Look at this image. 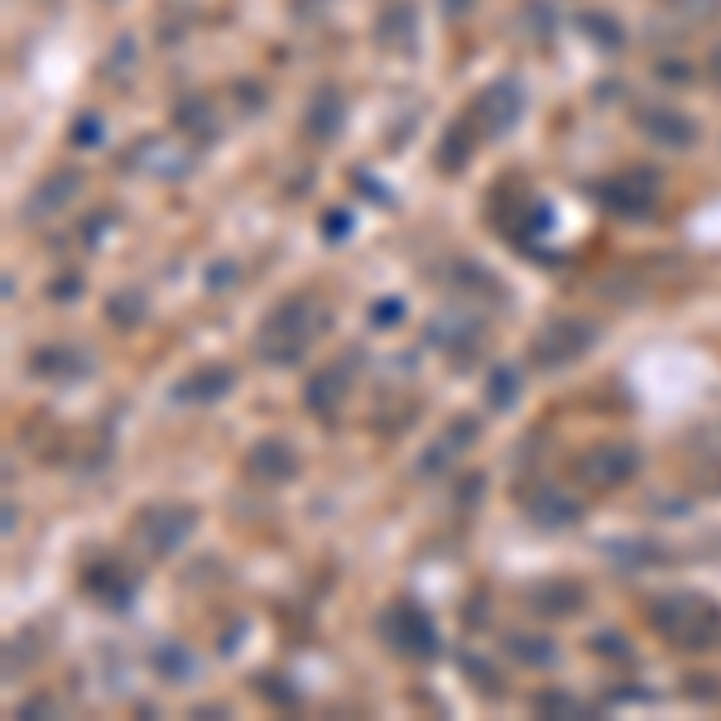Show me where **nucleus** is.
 I'll list each match as a JSON object with an SVG mask.
<instances>
[{"label": "nucleus", "instance_id": "obj_6", "mask_svg": "<svg viewBox=\"0 0 721 721\" xmlns=\"http://www.w3.org/2000/svg\"><path fill=\"white\" fill-rule=\"evenodd\" d=\"M381 630H385V640H390V645L404 654V659L428 664V659H438V654H442L438 626H433V616L424 611V606H414V602L390 606L385 620H381Z\"/></svg>", "mask_w": 721, "mask_h": 721}, {"label": "nucleus", "instance_id": "obj_34", "mask_svg": "<svg viewBox=\"0 0 721 721\" xmlns=\"http://www.w3.org/2000/svg\"><path fill=\"white\" fill-rule=\"evenodd\" d=\"M442 433H448V438H452V442H458V448H462V452H467V448H472V442H476V438H481V419H472V414H462V419H452V424H448V428H442Z\"/></svg>", "mask_w": 721, "mask_h": 721}, {"label": "nucleus", "instance_id": "obj_39", "mask_svg": "<svg viewBox=\"0 0 721 721\" xmlns=\"http://www.w3.org/2000/svg\"><path fill=\"white\" fill-rule=\"evenodd\" d=\"M664 77V82H687V77H693V68H687L683 59H659V68H654Z\"/></svg>", "mask_w": 721, "mask_h": 721}, {"label": "nucleus", "instance_id": "obj_4", "mask_svg": "<svg viewBox=\"0 0 721 721\" xmlns=\"http://www.w3.org/2000/svg\"><path fill=\"white\" fill-rule=\"evenodd\" d=\"M592 197L620 221H649L654 213H659L664 179L654 169H626V173H611V179L596 183Z\"/></svg>", "mask_w": 721, "mask_h": 721}, {"label": "nucleus", "instance_id": "obj_13", "mask_svg": "<svg viewBox=\"0 0 721 721\" xmlns=\"http://www.w3.org/2000/svg\"><path fill=\"white\" fill-rule=\"evenodd\" d=\"M87 371H92V357L82 347H68V342H49V347L29 351V375H39V381L73 385L87 381Z\"/></svg>", "mask_w": 721, "mask_h": 721}, {"label": "nucleus", "instance_id": "obj_40", "mask_svg": "<svg viewBox=\"0 0 721 721\" xmlns=\"http://www.w3.org/2000/svg\"><path fill=\"white\" fill-rule=\"evenodd\" d=\"M43 712H59V703H53V697H29V703H20V712L15 717H43Z\"/></svg>", "mask_w": 721, "mask_h": 721}, {"label": "nucleus", "instance_id": "obj_35", "mask_svg": "<svg viewBox=\"0 0 721 721\" xmlns=\"http://www.w3.org/2000/svg\"><path fill=\"white\" fill-rule=\"evenodd\" d=\"M371 323H375V327L404 323V298H375V304H371Z\"/></svg>", "mask_w": 721, "mask_h": 721}, {"label": "nucleus", "instance_id": "obj_1", "mask_svg": "<svg viewBox=\"0 0 721 721\" xmlns=\"http://www.w3.org/2000/svg\"><path fill=\"white\" fill-rule=\"evenodd\" d=\"M332 327V308L318 294H288L265 313L260 332H255V357L265 365H298L308 357L318 337Z\"/></svg>", "mask_w": 721, "mask_h": 721}, {"label": "nucleus", "instance_id": "obj_5", "mask_svg": "<svg viewBox=\"0 0 721 721\" xmlns=\"http://www.w3.org/2000/svg\"><path fill=\"white\" fill-rule=\"evenodd\" d=\"M640 467H645V458H640L635 442H596V448H587L582 458H577L572 472H577V481L592 486V491H620Z\"/></svg>", "mask_w": 721, "mask_h": 721}, {"label": "nucleus", "instance_id": "obj_27", "mask_svg": "<svg viewBox=\"0 0 721 721\" xmlns=\"http://www.w3.org/2000/svg\"><path fill=\"white\" fill-rule=\"evenodd\" d=\"M428 342L433 347H448V351H462L476 342V323H462V318H438L428 327Z\"/></svg>", "mask_w": 721, "mask_h": 721}, {"label": "nucleus", "instance_id": "obj_11", "mask_svg": "<svg viewBox=\"0 0 721 721\" xmlns=\"http://www.w3.org/2000/svg\"><path fill=\"white\" fill-rule=\"evenodd\" d=\"M525 515L539 529H572L582 525V501L572 491H563V486H535L525 495Z\"/></svg>", "mask_w": 721, "mask_h": 721}, {"label": "nucleus", "instance_id": "obj_26", "mask_svg": "<svg viewBox=\"0 0 721 721\" xmlns=\"http://www.w3.org/2000/svg\"><path fill=\"white\" fill-rule=\"evenodd\" d=\"M577 25H582V35L592 39L602 53H620V49H626V29H620L616 15H606V10H587V15H577Z\"/></svg>", "mask_w": 721, "mask_h": 721}, {"label": "nucleus", "instance_id": "obj_20", "mask_svg": "<svg viewBox=\"0 0 721 721\" xmlns=\"http://www.w3.org/2000/svg\"><path fill=\"white\" fill-rule=\"evenodd\" d=\"M130 164L154 173V179H183L193 169V154H183L173 140H144L140 150H130Z\"/></svg>", "mask_w": 721, "mask_h": 721}, {"label": "nucleus", "instance_id": "obj_29", "mask_svg": "<svg viewBox=\"0 0 721 721\" xmlns=\"http://www.w3.org/2000/svg\"><path fill=\"white\" fill-rule=\"evenodd\" d=\"M458 442H452L448 438V433H438V438H433L428 442V452H424V458H419V472H424V476H438V472H448L452 467V458H458Z\"/></svg>", "mask_w": 721, "mask_h": 721}, {"label": "nucleus", "instance_id": "obj_42", "mask_svg": "<svg viewBox=\"0 0 721 721\" xmlns=\"http://www.w3.org/2000/svg\"><path fill=\"white\" fill-rule=\"evenodd\" d=\"M438 10H442V20H462L472 10V0H438Z\"/></svg>", "mask_w": 721, "mask_h": 721}, {"label": "nucleus", "instance_id": "obj_21", "mask_svg": "<svg viewBox=\"0 0 721 721\" xmlns=\"http://www.w3.org/2000/svg\"><path fill=\"white\" fill-rule=\"evenodd\" d=\"M476 140H481V126H476L472 116L452 120L448 136H442V144H438V169L442 173H462V169H467V159L476 154Z\"/></svg>", "mask_w": 721, "mask_h": 721}, {"label": "nucleus", "instance_id": "obj_25", "mask_svg": "<svg viewBox=\"0 0 721 721\" xmlns=\"http://www.w3.org/2000/svg\"><path fill=\"white\" fill-rule=\"evenodd\" d=\"M154 673H159L164 683H188L197 673V659L193 649L179 645V640H164L159 649H154Z\"/></svg>", "mask_w": 721, "mask_h": 721}, {"label": "nucleus", "instance_id": "obj_44", "mask_svg": "<svg viewBox=\"0 0 721 721\" xmlns=\"http://www.w3.org/2000/svg\"><path fill=\"white\" fill-rule=\"evenodd\" d=\"M102 5H120V0H102Z\"/></svg>", "mask_w": 721, "mask_h": 721}, {"label": "nucleus", "instance_id": "obj_37", "mask_svg": "<svg viewBox=\"0 0 721 721\" xmlns=\"http://www.w3.org/2000/svg\"><path fill=\"white\" fill-rule=\"evenodd\" d=\"M77 294H82V274H59V280L49 284V298L53 304H77Z\"/></svg>", "mask_w": 721, "mask_h": 721}, {"label": "nucleus", "instance_id": "obj_28", "mask_svg": "<svg viewBox=\"0 0 721 721\" xmlns=\"http://www.w3.org/2000/svg\"><path fill=\"white\" fill-rule=\"evenodd\" d=\"M102 140H106V120L96 116V111H82V116L68 126V144H73V150H96Z\"/></svg>", "mask_w": 721, "mask_h": 721}, {"label": "nucleus", "instance_id": "obj_16", "mask_svg": "<svg viewBox=\"0 0 721 721\" xmlns=\"http://www.w3.org/2000/svg\"><path fill=\"white\" fill-rule=\"evenodd\" d=\"M246 472H250L260 486H284L288 476L298 472L294 442H284V438H260V442L250 448V458H246Z\"/></svg>", "mask_w": 721, "mask_h": 721}, {"label": "nucleus", "instance_id": "obj_30", "mask_svg": "<svg viewBox=\"0 0 721 721\" xmlns=\"http://www.w3.org/2000/svg\"><path fill=\"white\" fill-rule=\"evenodd\" d=\"M592 654H602V659H611V664H630L635 659V645H630L620 630H602V635H592Z\"/></svg>", "mask_w": 721, "mask_h": 721}, {"label": "nucleus", "instance_id": "obj_31", "mask_svg": "<svg viewBox=\"0 0 721 721\" xmlns=\"http://www.w3.org/2000/svg\"><path fill=\"white\" fill-rule=\"evenodd\" d=\"M130 68H136V39L120 35L116 49H111V59H106V77H111V82H126Z\"/></svg>", "mask_w": 721, "mask_h": 721}, {"label": "nucleus", "instance_id": "obj_23", "mask_svg": "<svg viewBox=\"0 0 721 721\" xmlns=\"http://www.w3.org/2000/svg\"><path fill=\"white\" fill-rule=\"evenodd\" d=\"M505 654L519 664V669H549V664H558V640L549 635H505Z\"/></svg>", "mask_w": 721, "mask_h": 721}, {"label": "nucleus", "instance_id": "obj_32", "mask_svg": "<svg viewBox=\"0 0 721 721\" xmlns=\"http://www.w3.org/2000/svg\"><path fill=\"white\" fill-rule=\"evenodd\" d=\"M535 707H539V712H553V717H592V707L577 703L572 693H543Z\"/></svg>", "mask_w": 721, "mask_h": 721}, {"label": "nucleus", "instance_id": "obj_8", "mask_svg": "<svg viewBox=\"0 0 721 721\" xmlns=\"http://www.w3.org/2000/svg\"><path fill=\"white\" fill-rule=\"evenodd\" d=\"M630 120H635V130L645 136L649 144H659V150H693L697 140H703V126H697L693 116H687L683 106L673 102H640L630 111Z\"/></svg>", "mask_w": 721, "mask_h": 721}, {"label": "nucleus", "instance_id": "obj_9", "mask_svg": "<svg viewBox=\"0 0 721 721\" xmlns=\"http://www.w3.org/2000/svg\"><path fill=\"white\" fill-rule=\"evenodd\" d=\"M197 510L193 505H154L140 515V539L154 558H169V553L183 549V539L193 535Z\"/></svg>", "mask_w": 721, "mask_h": 721}, {"label": "nucleus", "instance_id": "obj_19", "mask_svg": "<svg viewBox=\"0 0 721 721\" xmlns=\"http://www.w3.org/2000/svg\"><path fill=\"white\" fill-rule=\"evenodd\" d=\"M169 126L179 130L183 140H193V144H213L221 136V126H217V111L207 96H179L169 111Z\"/></svg>", "mask_w": 721, "mask_h": 721}, {"label": "nucleus", "instance_id": "obj_12", "mask_svg": "<svg viewBox=\"0 0 721 721\" xmlns=\"http://www.w3.org/2000/svg\"><path fill=\"white\" fill-rule=\"evenodd\" d=\"M351 385H357L351 357H347V361H332V365H323V371L308 375V385H304V404L313 409V414H337V409L347 404Z\"/></svg>", "mask_w": 721, "mask_h": 721}, {"label": "nucleus", "instance_id": "obj_17", "mask_svg": "<svg viewBox=\"0 0 721 721\" xmlns=\"http://www.w3.org/2000/svg\"><path fill=\"white\" fill-rule=\"evenodd\" d=\"M375 43L385 53H414L419 49V10L409 0H395V5L381 10L375 20Z\"/></svg>", "mask_w": 721, "mask_h": 721}, {"label": "nucleus", "instance_id": "obj_2", "mask_svg": "<svg viewBox=\"0 0 721 721\" xmlns=\"http://www.w3.org/2000/svg\"><path fill=\"white\" fill-rule=\"evenodd\" d=\"M649 626L679 649H712L721 640V606L697 592L649 596Z\"/></svg>", "mask_w": 721, "mask_h": 721}, {"label": "nucleus", "instance_id": "obj_3", "mask_svg": "<svg viewBox=\"0 0 721 721\" xmlns=\"http://www.w3.org/2000/svg\"><path fill=\"white\" fill-rule=\"evenodd\" d=\"M596 342H602V327H596L592 318H553V323H543L535 332V342H529V361H535L539 371H563V365L582 361Z\"/></svg>", "mask_w": 721, "mask_h": 721}, {"label": "nucleus", "instance_id": "obj_10", "mask_svg": "<svg viewBox=\"0 0 721 721\" xmlns=\"http://www.w3.org/2000/svg\"><path fill=\"white\" fill-rule=\"evenodd\" d=\"M231 390H236V371H231V365H197V371H188L183 381L173 385L169 399L183 409H207V404H217V399H227Z\"/></svg>", "mask_w": 721, "mask_h": 721}, {"label": "nucleus", "instance_id": "obj_15", "mask_svg": "<svg viewBox=\"0 0 721 721\" xmlns=\"http://www.w3.org/2000/svg\"><path fill=\"white\" fill-rule=\"evenodd\" d=\"M342 130H347V102H342L337 87H318L304 111V136L313 144H332L342 140Z\"/></svg>", "mask_w": 721, "mask_h": 721}, {"label": "nucleus", "instance_id": "obj_41", "mask_svg": "<svg viewBox=\"0 0 721 721\" xmlns=\"http://www.w3.org/2000/svg\"><path fill=\"white\" fill-rule=\"evenodd\" d=\"M231 280H236V265H231V260H221L217 270H207V288H213V294H217V288H227Z\"/></svg>", "mask_w": 721, "mask_h": 721}, {"label": "nucleus", "instance_id": "obj_14", "mask_svg": "<svg viewBox=\"0 0 721 721\" xmlns=\"http://www.w3.org/2000/svg\"><path fill=\"white\" fill-rule=\"evenodd\" d=\"M77 193H82V173H77V169L49 173V179H39V183H35V193L25 197V221H43V217L68 213Z\"/></svg>", "mask_w": 721, "mask_h": 721}, {"label": "nucleus", "instance_id": "obj_38", "mask_svg": "<svg viewBox=\"0 0 721 721\" xmlns=\"http://www.w3.org/2000/svg\"><path fill=\"white\" fill-rule=\"evenodd\" d=\"M351 183H357V193H361V197H375V203H390V193H385V188L375 183V173L357 169V173H351Z\"/></svg>", "mask_w": 721, "mask_h": 721}, {"label": "nucleus", "instance_id": "obj_22", "mask_svg": "<svg viewBox=\"0 0 721 721\" xmlns=\"http://www.w3.org/2000/svg\"><path fill=\"white\" fill-rule=\"evenodd\" d=\"M102 308H106V323L120 327V332H136L144 318H150V298H144V288H111Z\"/></svg>", "mask_w": 721, "mask_h": 721}, {"label": "nucleus", "instance_id": "obj_36", "mask_svg": "<svg viewBox=\"0 0 721 721\" xmlns=\"http://www.w3.org/2000/svg\"><path fill=\"white\" fill-rule=\"evenodd\" d=\"M462 669H467V679H472L476 687H486V697H501V683H495L491 664H476L472 654H462Z\"/></svg>", "mask_w": 721, "mask_h": 721}, {"label": "nucleus", "instance_id": "obj_43", "mask_svg": "<svg viewBox=\"0 0 721 721\" xmlns=\"http://www.w3.org/2000/svg\"><path fill=\"white\" fill-rule=\"evenodd\" d=\"M707 77H712V82L721 87V43H717L712 53H707Z\"/></svg>", "mask_w": 721, "mask_h": 721}, {"label": "nucleus", "instance_id": "obj_24", "mask_svg": "<svg viewBox=\"0 0 721 721\" xmlns=\"http://www.w3.org/2000/svg\"><path fill=\"white\" fill-rule=\"evenodd\" d=\"M519 390H525V375H519V365H491V371H486V409L510 414V409L519 404Z\"/></svg>", "mask_w": 721, "mask_h": 721}, {"label": "nucleus", "instance_id": "obj_33", "mask_svg": "<svg viewBox=\"0 0 721 721\" xmlns=\"http://www.w3.org/2000/svg\"><path fill=\"white\" fill-rule=\"evenodd\" d=\"M351 227H357V217H351L347 207H332L318 231H323V241H332V246H337V241H347V236H351Z\"/></svg>", "mask_w": 721, "mask_h": 721}, {"label": "nucleus", "instance_id": "obj_18", "mask_svg": "<svg viewBox=\"0 0 721 721\" xmlns=\"http://www.w3.org/2000/svg\"><path fill=\"white\" fill-rule=\"evenodd\" d=\"M529 606L549 620H568L587 606V587L572 582V577H558V582H539L529 587Z\"/></svg>", "mask_w": 721, "mask_h": 721}, {"label": "nucleus", "instance_id": "obj_7", "mask_svg": "<svg viewBox=\"0 0 721 721\" xmlns=\"http://www.w3.org/2000/svg\"><path fill=\"white\" fill-rule=\"evenodd\" d=\"M467 116L481 126L486 140H501L510 130L519 126V116H525V87L515 82V77H495V82H486L481 92L472 96V111Z\"/></svg>", "mask_w": 721, "mask_h": 721}]
</instances>
